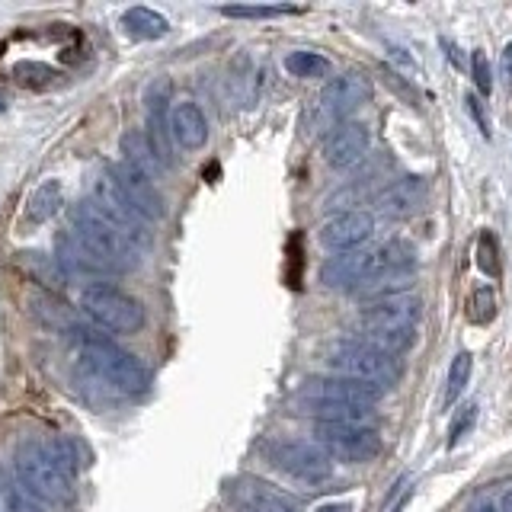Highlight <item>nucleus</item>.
Masks as SVG:
<instances>
[{
	"label": "nucleus",
	"instance_id": "cd10ccee",
	"mask_svg": "<svg viewBox=\"0 0 512 512\" xmlns=\"http://www.w3.org/2000/svg\"><path fill=\"white\" fill-rule=\"evenodd\" d=\"M240 512H288V506L282 503V496L269 493L266 487H256L250 496H244Z\"/></svg>",
	"mask_w": 512,
	"mask_h": 512
},
{
	"label": "nucleus",
	"instance_id": "423d86ee",
	"mask_svg": "<svg viewBox=\"0 0 512 512\" xmlns=\"http://www.w3.org/2000/svg\"><path fill=\"white\" fill-rule=\"evenodd\" d=\"M80 308L106 333H138L144 327V304L109 282H90L80 292Z\"/></svg>",
	"mask_w": 512,
	"mask_h": 512
},
{
	"label": "nucleus",
	"instance_id": "20e7f679",
	"mask_svg": "<svg viewBox=\"0 0 512 512\" xmlns=\"http://www.w3.org/2000/svg\"><path fill=\"white\" fill-rule=\"evenodd\" d=\"M420 317H423L420 298L397 295L365 308L356 320V330L362 333V343L388 352V356H400V352H407L413 346Z\"/></svg>",
	"mask_w": 512,
	"mask_h": 512
},
{
	"label": "nucleus",
	"instance_id": "473e14b6",
	"mask_svg": "<svg viewBox=\"0 0 512 512\" xmlns=\"http://www.w3.org/2000/svg\"><path fill=\"white\" fill-rule=\"evenodd\" d=\"M4 496H7L10 512H42V503L32 500V496H29L20 484H16V480L4 487Z\"/></svg>",
	"mask_w": 512,
	"mask_h": 512
},
{
	"label": "nucleus",
	"instance_id": "c756f323",
	"mask_svg": "<svg viewBox=\"0 0 512 512\" xmlns=\"http://www.w3.org/2000/svg\"><path fill=\"white\" fill-rule=\"evenodd\" d=\"M477 263L487 276H500V256H496V237L490 231L480 234L477 240Z\"/></svg>",
	"mask_w": 512,
	"mask_h": 512
},
{
	"label": "nucleus",
	"instance_id": "f03ea898",
	"mask_svg": "<svg viewBox=\"0 0 512 512\" xmlns=\"http://www.w3.org/2000/svg\"><path fill=\"white\" fill-rule=\"evenodd\" d=\"M71 346H74L77 362L84 365L96 381L106 384V388L125 397L148 394L151 372L132 356V352H125L116 340H109L100 327H71Z\"/></svg>",
	"mask_w": 512,
	"mask_h": 512
},
{
	"label": "nucleus",
	"instance_id": "dca6fc26",
	"mask_svg": "<svg viewBox=\"0 0 512 512\" xmlns=\"http://www.w3.org/2000/svg\"><path fill=\"white\" fill-rule=\"evenodd\" d=\"M429 199V183L423 176H404V180L391 183L388 189L375 199V212L381 218H410L416 215Z\"/></svg>",
	"mask_w": 512,
	"mask_h": 512
},
{
	"label": "nucleus",
	"instance_id": "0eeeda50",
	"mask_svg": "<svg viewBox=\"0 0 512 512\" xmlns=\"http://www.w3.org/2000/svg\"><path fill=\"white\" fill-rule=\"evenodd\" d=\"M372 93L368 77L359 71H346L340 77H333L330 84L320 90L317 109H314V132H327V128L343 125L346 116H352Z\"/></svg>",
	"mask_w": 512,
	"mask_h": 512
},
{
	"label": "nucleus",
	"instance_id": "6ab92c4d",
	"mask_svg": "<svg viewBox=\"0 0 512 512\" xmlns=\"http://www.w3.org/2000/svg\"><path fill=\"white\" fill-rule=\"evenodd\" d=\"M64 205V192H61V183L58 180H45L36 192L29 196L26 202V212H23V231L26 228H39L48 218H52L58 208Z\"/></svg>",
	"mask_w": 512,
	"mask_h": 512
},
{
	"label": "nucleus",
	"instance_id": "2eb2a0df",
	"mask_svg": "<svg viewBox=\"0 0 512 512\" xmlns=\"http://www.w3.org/2000/svg\"><path fill=\"white\" fill-rule=\"evenodd\" d=\"M368 144H372V135H368V125L362 122H343L336 125L333 132L324 141V160L333 170H346L352 164L368 154Z\"/></svg>",
	"mask_w": 512,
	"mask_h": 512
},
{
	"label": "nucleus",
	"instance_id": "aec40b11",
	"mask_svg": "<svg viewBox=\"0 0 512 512\" xmlns=\"http://www.w3.org/2000/svg\"><path fill=\"white\" fill-rule=\"evenodd\" d=\"M304 413L317 416V423H359L372 426V407H349V404H324V400H298Z\"/></svg>",
	"mask_w": 512,
	"mask_h": 512
},
{
	"label": "nucleus",
	"instance_id": "b1692460",
	"mask_svg": "<svg viewBox=\"0 0 512 512\" xmlns=\"http://www.w3.org/2000/svg\"><path fill=\"white\" fill-rule=\"evenodd\" d=\"M20 263L29 276H36L45 288H61L64 279H68L61 272L58 260H52V256H45V253H20Z\"/></svg>",
	"mask_w": 512,
	"mask_h": 512
},
{
	"label": "nucleus",
	"instance_id": "72a5a7b5",
	"mask_svg": "<svg viewBox=\"0 0 512 512\" xmlns=\"http://www.w3.org/2000/svg\"><path fill=\"white\" fill-rule=\"evenodd\" d=\"M464 109H468L471 116H474V122H477V128H480V135H490V128H487V119H484V109H480V100H477L474 93H468V96H464Z\"/></svg>",
	"mask_w": 512,
	"mask_h": 512
},
{
	"label": "nucleus",
	"instance_id": "7c9ffc66",
	"mask_svg": "<svg viewBox=\"0 0 512 512\" xmlns=\"http://www.w3.org/2000/svg\"><path fill=\"white\" fill-rule=\"evenodd\" d=\"M471 77H474V87L480 96H490L493 90V80H490V61H487V52H477L471 55Z\"/></svg>",
	"mask_w": 512,
	"mask_h": 512
},
{
	"label": "nucleus",
	"instance_id": "a878e982",
	"mask_svg": "<svg viewBox=\"0 0 512 512\" xmlns=\"http://www.w3.org/2000/svg\"><path fill=\"white\" fill-rule=\"evenodd\" d=\"M285 71L295 77H324L330 74V61L320 52H292L285 58Z\"/></svg>",
	"mask_w": 512,
	"mask_h": 512
},
{
	"label": "nucleus",
	"instance_id": "f257e3e1",
	"mask_svg": "<svg viewBox=\"0 0 512 512\" xmlns=\"http://www.w3.org/2000/svg\"><path fill=\"white\" fill-rule=\"evenodd\" d=\"M13 471H16V484H20L36 503L61 506L74 496L77 448L68 439L23 442L16 448Z\"/></svg>",
	"mask_w": 512,
	"mask_h": 512
},
{
	"label": "nucleus",
	"instance_id": "4468645a",
	"mask_svg": "<svg viewBox=\"0 0 512 512\" xmlns=\"http://www.w3.org/2000/svg\"><path fill=\"white\" fill-rule=\"evenodd\" d=\"M375 234V218L368 212H340L320 228V244L333 253L359 250Z\"/></svg>",
	"mask_w": 512,
	"mask_h": 512
},
{
	"label": "nucleus",
	"instance_id": "5701e85b",
	"mask_svg": "<svg viewBox=\"0 0 512 512\" xmlns=\"http://www.w3.org/2000/svg\"><path fill=\"white\" fill-rule=\"evenodd\" d=\"M471 372H474V356L471 352H458L448 365V378H445V394H442V407H452L455 400L468 391V381H471Z\"/></svg>",
	"mask_w": 512,
	"mask_h": 512
},
{
	"label": "nucleus",
	"instance_id": "f3484780",
	"mask_svg": "<svg viewBox=\"0 0 512 512\" xmlns=\"http://www.w3.org/2000/svg\"><path fill=\"white\" fill-rule=\"evenodd\" d=\"M167 96H170V84L160 80V84L151 87L148 93V141L154 154L160 157V164L167 170H173V151H170V119H167Z\"/></svg>",
	"mask_w": 512,
	"mask_h": 512
},
{
	"label": "nucleus",
	"instance_id": "f704fd0d",
	"mask_svg": "<svg viewBox=\"0 0 512 512\" xmlns=\"http://www.w3.org/2000/svg\"><path fill=\"white\" fill-rule=\"evenodd\" d=\"M500 71H503V84L512 90V42L506 45V52H503V64H500Z\"/></svg>",
	"mask_w": 512,
	"mask_h": 512
},
{
	"label": "nucleus",
	"instance_id": "bb28decb",
	"mask_svg": "<svg viewBox=\"0 0 512 512\" xmlns=\"http://www.w3.org/2000/svg\"><path fill=\"white\" fill-rule=\"evenodd\" d=\"M493 317H496V295L490 285H480L468 301V320L477 327H487Z\"/></svg>",
	"mask_w": 512,
	"mask_h": 512
},
{
	"label": "nucleus",
	"instance_id": "6e6552de",
	"mask_svg": "<svg viewBox=\"0 0 512 512\" xmlns=\"http://www.w3.org/2000/svg\"><path fill=\"white\" fill-rule=\"evenodd\" d=\"M317 445L330 458H340L349 464H365L381 455V436L375 426L359 423H317L314 429Z\"/></svg>",
	"mask_w": 512,
	"mask_h": 512
},
{
	"label": "nucleus",
	"instance_id": "9d476101",
	"mask_svg": "<svg viewBox=\"0 0 512 512\" xmlns=\"http://www.w3.org/2000/svg\"><path fill=\"white\" fill-rule=\"evenodd\" d=\"M93 202L96 208L109 218V221H116L119 228L132 237V244L144 253L151 247V231H148V221H144L138 212H135V205L125 199V192L116 186V180L109 176V170H103L100 176H96V186H93Z\"/></svg>",
	"mask_w": 512,
	"mask_h": 512
},
{
	"label": "nucleus",
	"instance_id": "4be33fe9",
	"mask_svg": "<svg viewBox=\"0 0 512 512\" xmlns=\"http://www.w3.org/2000/svg\"><path fill=\"white\" fill-rule=\"evenodd\" d=\"M122 29L132 39H164L170 32L167 16H160L151 7H128L122 13Z\"/></svg>",
	"mask_w": 512,
	"mask_h": 512
},
{
	"label": "nucleus",
	"instance_id": "4c0bfd02",
	"mask_svg": "<svg viewBox=\"0 0 512 512\" xmlns=\"http://www.w3.org/2000/svg\"><path fill=\"white\" fill-rule=\"evenodd\" d=\"M500 512H512V490H506L503 503H500Z\"/></svg>",
	"mask_w": 512,
	"mask_h": 512
},
{
	"label": "nucleus",
	"instance_id": "c9c22d12",
	"mask_svg": "<svg viewBox=\"0 0 512 512\" xmlns=\"http://www.w3.org/2000/svg\"><path fill=\"white\" fill-rule=\"evenodd\" d=\"M471 512H500V506H496V503H490V500H484V503H477Z\"/></svg>",
	"mask_w": 512,
	"mask_h": 512
},
{
	"label": "nucleus",
	"instance_id": "f8f14e48",
	"mask_svg": "<svg viewBox=\"0 0 512 512\" xmlns=\"http://www.w3.org/2000/svg\"><path fill=\"white\" fill-rule=\"evenodd\" d=\"M381 388L349 378H311L301 384L298 400H324V404H349V407H375L381 400Z\"/></svg>",
	"mask_w": 512,
	"mask_h": 512
},
{
	"label": "nucleus",
	"instance_id": "1a4fd4ad",
	"mask_svg": "<svg viewBox=\"0 0 512 512\" xmlns=\"http://www.w3.org/2000/svg\"><path fill=\"white\" fill-rule=\"evenodd\" d=\"M266 458L272 461V468H279L282 474L304 480V484H320L333 474V461L320 445L314 442H298V439H285V442H272L266 448Z\"/></svg>",
	"mask_w": 512,
	"mask_h": 512
},
{
	"label": "nucleus",
	"instance_id": "ddd939ff",
	"mask_svg": "<svg viewBox=\"0 0 512 512\" xmlns=\"http://www.w3.org/2000/svg\"><path fill=\"white\" fill-rule=\"evenodd\" d=\"M375 276V253L372 250H349L336 253L320 266V282L333 292H359Z\"/></svg>",
	"mask_w": 512,
	"mask_h": 512
},
{
	"label": "nucleus",
	"instance_id": "393cba45",
	"mask_svg": "<svg viewBox=\"0 0 512 512\" xmlns=\"http://www.w3.org/2000/svg\"><path fill=\"white\" fill-rule=\"evenodd\" d=\"M224 16L231 20H272V16H295L301 13V7L292 4H228L221 7Z\"/></svg>",
	"mask_w": 512,
	"mask_h": 512
},
{
	"label": "nucleus",
	"instance_id": "7ed1b4c3",
	"mask_svg": "<svg viewBox=\"0 0 512 512\" xmlns=\"http://www.w3.org/2000/svg\"><path fill=\"white\" fill-rule=\"evenodd\" d=\"M71 234L96 256V263L106 272H112V276L132 272L141 263V250L132 244V237H128L116 221H109L100 208H96L93 199L74 205Z\"/></svg>",
	"mask_w": 512,
	"mask_h": 512
},
{
	"label": "nucleus",
	"instance_id": "e433bc0d",
	"mask_svg": "<svg viewBox=\"0 0 512 512\" xmlns=\"http://www.w3.org/2000/svg\"><path fill=\"white\" fill-rule=\"evenodd\" d=\"M314 512H349L346 506H340V503H327V506H317Z\"/></svg>",
	"mask_w": 512,
	"mask_h": 512
},
{
	"label": "nucleus",
	"instance_id": "9b49d317",
	"mask_svg": "<svg viewBox=\"0 0 512 512\" xmlns=\"http://www.w3.org/2000/svg\"><path fill=\"white\" fill-rule=\"evenodd\" d=\"M109 176L116 180V186L125 192V199L135 205V212L144 221H160L167 215V202L160 196V189L154 186L151 176H144L138 167H132L128 160H119V164H106Z\"/></svg>",
	"mask_w": 512,
	"mask_h": 512
},
{
	"label": "nucleus",
	"instance_id": "c85d7f7f",
	"mask_svg": "<svg viewBox=\"0 0 512 512\" xmlns=\"http://www.w3.org/2000/svg\"><path fill=\"white\" fill-rule=\"evenodd\" d=\"M474 423H477V404H464L452 420V426H448V448L461 445V439L474 429Z\"/></svg>",
	"mask_w": 512,
	"mask_h": 512
},
{
	"label": "nucleus",
	"instance_id": "412c9836",
	"mask_svg": "<svg viewBox=\"0 0 512 512\" xmlns=\"http://www.w3.org/2000/svg\"><path fill=\"white\" fill-rule=\"evenodd\" d=\"M122 160H128V164L138 167L144 176H151V180H157V176L167 170L164 164H160V157L154 154L148 135H144V132H135V128H132V132H125V135H122Z\"/></svg>",
	"mask_w": 512,
	"mask_h": 512
},
{
	"label": "nucleus",
	"instance_id": "39448f33",
	"mask_svg": "<svg viewBox=\"0 0 512 512\" xmlns=\"http://www.w3.org/2000/svg\"><path fill=\"white\" fill-rule=\"evenodd\" d=\"M320 365L327 368L333 378H349L372 384V388L388 391L404 375V365L397 356H388L375 346L362 340H333L320 349Z\"/></svg>",
	"mask_w": 512,
	"mask_h": 512
},
{
	"label": "nucleus",
	"instance_id": "2f4dec72",
	"mask_svg": "<svg viewBox=\"0 0 512 512\" xmlns=\"http://www.w3.org/2000/svg\"><path fill=\"white\" fill-rule=\"evenodd\" d=\"M13 74H16V80H20V84H32V87H42V84H48V80L55 77L52 68H45V64H36V61L16 64Z\"/></svg>",
	"mask_w": 512,
	"mask_h": 512
},
{
	"label": "nucleus",
	"instance_id": "a211bd4d",
	"mask_svg": "<svg viewBox=\"0 0 512 512\" xmlns=\"http://www.w3.org/2000/svg\"><path fill=\"white\" fill-rule=\"evenodd\" d=\"M170 132L173 141L186 151H199L208 141V119L196 103H176L170 112Z\"/></svg>",
	"mask_w": 512,
	"mask_h": 512
}]
</instances>
